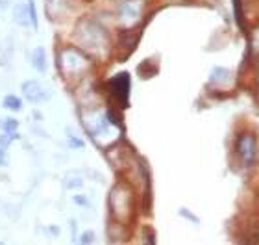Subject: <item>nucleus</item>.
<instances>
[{
	"label": "nucleus",
	"instance_id": "11",
	"mask_svg": "<svg viewBox=\"0 0 259 245\" xmlns=\"http://www.w3.org/2000/svg\"><path fill=\"white\" fill-rule=\"evenodd\" d=\"M8 165V154H6L4 147H0V167H6Z\"/></svg>",
	"mask_w": 259,
	"mask_h": 245
},
{
	"label": "nucleus",
	"instance_id": "6",
	"mask_svg": "<svg viewBox=\"0 0 259 245\" xmlns=\"http://www.w3.org/2000/svg\"><path fill=\"white\" fill-rule=\"evenodd\" d=\"M2 104H4V108L10 110V112H19V110L22 108L21 98L15 97V95H6L4 100H2Z\"/></svg>",
	"mask_w": 259,
	"mask_h": 245
},
{
	"label": "nucleus",
	"instance_id": "2",
	"mask_svg": "<svg viewBox=\"0 0 259 245\" xmlns=\"http://www.w3.org/2000/svg\"><path fill=\"white\" fill-rule=\"evenodd\" d=\"M22 95L26 98L28 102L32 104H39L49 98V91L45 89L43 84H39L37 80H28L22 84Z\"/></svg>",
	"mask_w": 259,
	"mask_h": 245
},
{
	"label": "nucleus",
	"instance_id": "1",
	"mask_svg": "<svg viewBox=\"0 0 259 245\" xmlns=\"http://www.w3.org/2000/svg\"><path fill=\"white\" fill-rule=\"evenodd\" d=\"M109 89L115 95V98L122 104V108H126L128 104V95H130V77L126 73H120L117 77L109 80Z\"/></svg>",
	"mask_w": 259,
	"mask_h": 245
},
{
	"label": "nucleus",
	"instance_id": "4",
	"mask_svg": "<svg viewBox=\"0 0 259 245\" xmlns=\"http://www.w3.org/2000/svg\"><path fill=\"white\" fill-rule=\"evenodd\" d=\"M13 21L22 28H28L32 24V22H30V15H28V6L24 4V2L15 4V8H13Z\"/></svg>",
	"mask_w": 259,
	"mask_h": 245
},
{
	"label": "nucleus",
	"instance_id": "5",
	"mask_svg": "<svg viewBox=\"0 0 259 245\" xmlns=\"http://www.w3.org/2000/svg\"><path fill=\"white\" fill-rule=\"evenodd\" d=\"M239 153H241V158L244 160L246 163L252 162V158H254V142L250 139V137H241L239 139Z\"/></svg>",
	"mask_w": 259,
	"mask_h": 245
},
{
	"label": "nucleus",
	"instance_id": "10",
	"mask_svg": "<svg viewBox=\"0 0 259 245\" xmlns=\"http://www.w3.org/2000/svg\"><path fill=\"white\" fill-rule=\"evenodd\" d=\"M93 241V232H83L81 234V245H91Z\"/></svg>",
	"mask_w": 259,
	"mask_h": 245
},
{
	"label": "nucleus",
	"instance_id": "3",
	"mask_svg": "<svg viewBox=\"0 0 259 245\" xmlns=\"http://www.w3.org/2000/svg\"><path fill=\"white\" fill-rule=\"evenodd\" d=\"M30 60H32V65L35 71H39V73L47 71V52H45L43 47H35V49L30 52Z\"/></svg>",
	"mask_w": 259,
	"mask_h": 245
},
{
	"label": "nucleus",
	"instance_id": "13",
	"mask_svg": "<svg viewBox=\"0 0 259 245\" xmlns=\"http://www.w3.org/2000/svg\"><path fill=\"white\" fill-rule=\"evenodd\" d=\"M0 245H4V243H0Z\"/></svg>",
	"mask_w": 259,
	"mask_h": 245
},
{
	"label": "nucleus",
	"instance_id": "8",
	"mask_svg": "<svg viewBox=\"0 0 259 245\" xmlns=\"http://www.w3.org/2000/svg\"><path fill=\"white\" fill-rule=\"evenodd\" d=\"M17 128H19V121H17V119H11V117H8V119L2 121V130L8 132V134H15Z\"/></svg>",
	"mask_w": 259,
	"mask_h": 245
},
{
	"label": "nucleus",
	"instance_id": "7",
	"mask_svg": "<svg viewBox=\"0 0 259 245\" xmlns=\"http://www.w3.org/2000/svg\"><path fill=\"white\" fill-rule=\"evenodd\" d=\"M26 6H28V15H30V22H32V26L37 30L39 19H37V10H35V2H33V0H28Z\"/></svg>",
	"mask_w": 259,
	"mask_h": 245
},
{
	"label": "nucleus",
	"instance_id": "9",
	"mask_svg": "<svg viewBox=\"0 0 259 245\" xmlns=\"http://www.w3.org/2000/svg\"><path fill=\"white\" fill-rule=\"evenodd\" d=\"M13 139H17V132H15V134H8V132H4V134L0 136V147H6V145H10Z\"/></svg>",
	"mask_w": 259,
	"mask_h": 245
},
{
	"label": "nucleus",
	"instance_id": "12",
	"mask_svg": "<svg viewBox=\"0 0 259 245\" xmlns=\"http://www.w3.org/2000/svg\"><path fill=\"white\" fill-rule=\"evenodd\" d=\"M69 145H70V147H78V149L83 147V143H81L80 139H78V137H74V136L69 137Z\"/></svg>",
	"mask_w": 259,
	"mask_h": 245
}]
</instances>
